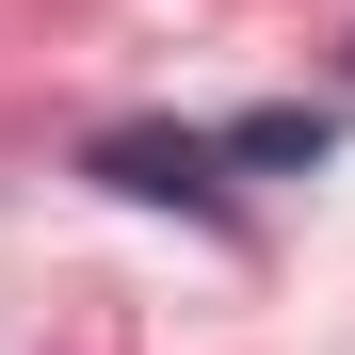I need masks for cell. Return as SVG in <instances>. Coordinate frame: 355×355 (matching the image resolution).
I'll return each mask as SVG.
<instances>
[{
	"mask_svg": "<svg viewBox=\"0 0 355 355\" xmlns=\"http://www.w3.org/2000/svg\"><path fill=\"white\" fill-rule=\"evenodd\" d=\"M210 146H226V178H323L339 162V113L323 97H259V113H226Z\"/></svg>",
	"mask_w": 355,
	"mask_h": 355,
	"instance_id": "cell-2",
	"label": "cell"
},
{
	"mask_svg": "<svg viewBox=\"0 0 355 355\" xmlns=\"http://www.w3.org/2000/svg\"><path fill=\"white\" fill-rule=\"evenodd\" d=\"M97 194H130V210H194V226H243V178H226L210 130H162V113H130V130H97L81 146Z\"/></svg>",
	"mask_w": 355,
	"mask_h": 355,
	"instance_id": "cell-1",
	"label": "cell"
},
{
	"mask_svg": "<svg viewBox=\"0 0 355 355\" xmlns=\"http://www.w3.org/2000/svg\"><path fill=\"white\" fill-rule=\"evenodd\" d=\"M339 65H355V49H339Z\"/></svg>",
	"mask_w": 355,
	"mask_h": 355,
	"instance_id": "cell-3",
	"label": "cell"
}]
</instances>
